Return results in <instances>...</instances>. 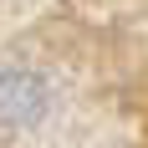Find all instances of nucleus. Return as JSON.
Returning <instances> with one entry per match:
<instances>
[{"instance_id":"obj_1","label":"nucleus","mask_w":148,"mask_h":148,"mask_svg":"<svg viewBox=\"0 0 148 148\" xmlns=\"http://www.w3.org/2000/svg\"><path fill=\"white\" fill-rule=\"evenodd\" d=\"M46 112V82L36 72H0V128H31Z\"/></svg>"}]
</instances>
